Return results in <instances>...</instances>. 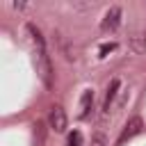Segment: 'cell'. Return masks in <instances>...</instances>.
Returning <instances> with one entry per match:
<instances>
[{
  "label": "cell",
  "instance_id": "obj_8",
  "mask_svg": "<svg viewBox=\"0 0 146 146\" xmlns=\"http://www.w3.org/2000/svg\"><path fill=\"white\" fill-rule=\"evenodd\" d=\"M66 146H82V132L80 130H73L66 139Z\"/></svg>",
  "mask_w": 146,
  "mask_h": 146
},
{
  "label": "cell",
  "instance_id": "obj_3",
  "mask_svg": "<svg viewBox=\"0 0 146 146\" xmlns=\"http://www.w3.org/2000/svg\"><path fill=\"white\" fill-rule=\"evenodd\" d=\"M48 123L55 132H64L66 130V112L59 105H52L50 112H48Z\"/></svg>",
  "mask_w": 146,
  "mask_h": 146
},
{
  "label": "cell",
  "instance_id": "obj_6",
  "mask_svg": "<svg viewBox=\"0 0 146 146\" xmlns=\"http://www.w3.org/2000/svg\"><path fill=\"white\" fill-rule=\"evenodd\" d=\"M91 107H94V91L84 89V94L80 98V119H87L89 112H91Z\"/></svg>",
  "mask_w": 146,
  "mask_h": 146
},
{
  "label": "cell",
  "instance_id": "obj_10",
  "mask_svg": "<svg viewBox=\"0 0 146 146\" xmlns=\"http://www.w3.org/2000/svg\"><path fill=\"white\" fill-rule=\"evenodd\" d=\"M114 48H116V46H114V43H110V46H103V48H100V55H105V52H107V50H114Z\"/></svg>",
  "mask_w": 146,
  "mask_h": 146
},
{
  "label": "cell",
  "instance_id": "obj_9",
  "mask_svg": "<svg viewBox=\"0 0 146 146\" xmlns=\"http://www.w3.org/2000/svg\"><path fill=\"white\" fill-rule=\"evenodd\" d=\"M91 146H107L105 135H103V132H96V135H94V139H91Z\"/></svg>",
  "mask_w": 146,
  "mask_h": 146
},
{
  "label": "cell",
  "instance_id": "obj_2",
  "mask_svg": "<svg viewBox=\"0 0 146 146\" xmlns=\"http://www.w3.org/2000/svg\"><path fill=\"white\" fill-rule=\"evenodd\" d=\"M119 23H121V7L114 5V7H110V9L105 11V16H103V21H100V30H103V32H114V30L119 27Z\"/></svg>",
  "mask_w": 146,
  "mask_h": 146
},
{
  "label": "cell",
  "instance_id": "obj_5",
  "mask_svg": "<svg viewBox=\"0 0 146 146\" xmlns=\"http://www.w3.org/2000/svg\"><path fill=\"white\" fill-rule=\"evenodd\" d=\"M119 87H121L119 80H112V82H110V87H107V91H105V100H103V112H110V110H112V103H114V98H116V94H119Z\"/></svg>",
  "mask_w": 146,
  "mask_h": 146
},
{
  "label": "cell",
  "instance_id": "obj_7",
  "mask_svg": "<svg viewBox=\"0 0 146 146\" xmlns=\"http://www.w3.org/2000/svg\"><path fill=\"white\" fill-rule=\"evenodd\" d=\"M130 48L132 52H144L146 50V32H137L130 36Z\"/></svg>",
  "mask_w": 146,
  "mask_h": 146
},
{
  "label": "cell",
  "instance_id": "obj_4",
  "mask_svg": "<svg viewBox=\"0 0 146 146\" xmlns=\"http://www.w3.org/2000/svg\"><path fill=\"white\" fill-rule=\"evenodd\" d=\"M141 125H144L141 119H139V116H132V119L123 125V130H121V135H119V146H123L128 139H132L135 135H139V132H141Z\"/></svg>",
  "mask_w": 146,
  "mask_h": 146
},
{
  "label": "cell",
  "instance_id": "obj_1",
  "mask_svg": "<svg viewBox=\"0 0 146 146\" xmlns=\"http://www.w3.org/2000/svg\"><path fill=\"white\" fill-rule=\"evenodd\" d=\"M34 52H36V73H39L41 82L46 87H52V66H50L46 46H34Z\"/></svg>",
  "mask_w": 146,
  "mask_h": 146
}]
</instances>
